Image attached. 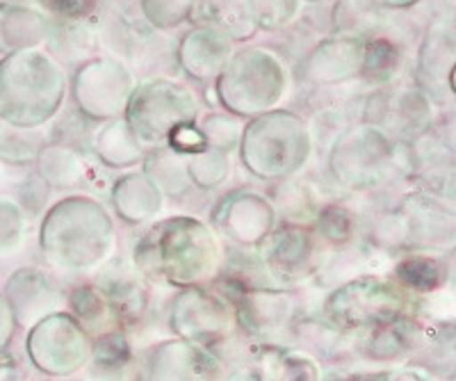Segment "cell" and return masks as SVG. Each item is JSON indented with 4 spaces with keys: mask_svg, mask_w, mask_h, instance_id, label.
<instances>
[{
    "mask_svg": "<svg viewBox=\"0 0 456 381\" xmlns=\"http://www.w3.org/2000/svg\"><path fill=\"white\" fill-rule=\"evenodd\" d=\"M183 69L194 78H213L231 60V39L215 28L199 26L183 37L178 48Z\"/></svg>",
    "mask_w": 456,
    "mask_h": 381,
    "instance_id": "52a82bcc",
    "label": "cell"
},
{
    "mask_svg": "<svg viewBox=\"0 0 456 381\" xmlns=\"http://www.w3.org/2000/svg\"><path fill=\"white\" fill-rule=\"evenodd\" d=\"M379 7H409L415 5L418 0H374Z\"/></svg>",
    "mask_w": 456,
    "mask_h": 381,
    "instance_id": "2e32d148",
    "label": "cell"
},
{
    "mask_svg": "<svg viewBox=\"0 0 456 381\" xmlns=\"http://www.w3.org/2000/svg\"><path fill=\"white\" fill-rule=\"evenodd\" d=\"M67 94V74L44 51L14 53L0 64V115L32 128L51 119Z\"/></svg>",
    "mask_w": 456,
    "mask_h": 381,
    "instance_id": "6da1fadb",
    "label": "cell"
},
{
    "mask_svg": "<svg viewBox=\"0 0 456 381\" xmlns=\"http://www.w3.org/2000/svg\"><path fill=\"white\" fill-rule=\"evenodd\" d=\"M363 69V42L338 37L320 44L306 62L308 78L317 83H340L354 78Z\"/></svg>",
    "mask_w": 456,
    "mask_h": 381,
    "instance_id": "ba28073f",
    "label": "cell"
},
{
    "mask_svg": "<svg viewBox=\"0 0 456 381\" xmlns=\"http://www.w3.org/2000/svg\"><path fill=\"white\" fill-rule=\"evenodd\" d=\"M370 119L384 128L399 133H413L425 128L431 119V103L418 89H390L374 96L370 103Z\"/></svg>",
    "mask_w": 456,
    "mask_h": 381,
    "instance_id": "8992f818",
    "label": "cell"
},
{
    "mask_svg": "<svg viewBox=\"0 0 456 381\" xmlns=\"http://www.w3.org/2000/svg\"><path fill=\"white\" fill-rule=\"evenodd\" d=\"M285 69L274 53L247 48L235 53L222 69L219 96L228 110L258 115L274 108L285 94Z\"/></svg>",
    "mask_w": 456,
    "mask_h": 381,
    "instance_id": "7a4b0ae2",
    "label": "cell"
},
{
    "mask_svg": "<svg viewBox=\"0 0 456 381\" xmlns=\"http://www.w3.org/2000/svg\"><path fill=\"white\" fill-rule=\"evenodd\" d=\"M256 28L276 30L295 19L299 0H249Z\"/></svg>",
    "mask_w": 456,
    "mask_h": 381,
    "instance_id": "8fae6325",
    "label": "cell"
},
{
    "mask_svg": "<svg viewBox=\"0 0 456 381\" xmlns=\"http://www.w3.org/2000/svg\"><path fill=\"white\" fill-rule=\"evenodd\" d=\"M199 103L190 89L169 80H153L133 89L126 115L128 126L146 140H162L178 126L192 124Z\"/></svg>",
    "mask_w": 456,
    "mask_h": 381,
    "instance_id": "3957f363",
    "label": "cell"
},
{
    "mask_svg": "<svg viewBox=\"0 0 456 381\" xmlns=\"http://www.w3.org/2000/svg\"><path fill=\"white\" fill-rule=\"evenodd\" d=\"M130 94H133V76L124 64L110 58L83 64L73 85V96L78 101L80 110L99 119L117 117L126 110Z\"/></svg>",
    "mask_w": 456,
    "mask_h": 381,
    "instance_id": "277c9868",
    "label": "cell"
},
{
    "mask_svg": "<svg viewBox=\"0 0 456 381\" xmlns=\"http://www.w3.org/2000/svg\"><path fill=\"white\" fill-rule=\"evenodd\" d=\"M201 133L206 137V142H217V147H233L235 140H238L242 131H240V124L235 119H228L224 115H213L206 119Z\"/></svg>",
    "mask_w": 456,
    "mask_h": 381,
    "instance_id": "4fadbf2b",
    "label": "cell"
},
{
    "mask_svg": "<svg viewBox=\"0 0 456 381\" xmlns=\"http://www.w3.org/2000/svg\"><path fill=\"white\" fill-rule=\"evenodd\" d=\"M454 69V37L445 23L431 28L429 37L420 51V80L425 92L431 96L443 94L447 89V78L452 80Z\"/></svg>",
    "mask_w": 456,
    "mask_h": 381,
    "instance_id": "30bf717a",
    "label": "cell"
},
{
    "mask_svg": "<svg viewBox=\"0 0 456 381\" xmlns=\"http://www.w3.org/2000/svg\"><path fill=\"white\" fill-rule=\"evenodd\" d=\"M308 151L306 128L299 117L290 112H270L256 119L244 133V158L265 160L272 158V165H281V160L304 158Z\"/></svg>",
    "mask_w": 456,
    "mask_h": 381,
    "instance_id": "5b68a950",
    "label": "cell"
},
{
    "mask_svg": "<svg viewBox=\"0 0 456 381\" xmlns=\"http://www.w3.org/2000/svg\"><path fill=\"white\" fill-rule=\"evenodd\" d=\"M190 16L199 26L224 32L228 39H247L258 30L249 0H194Z\"/></svg>",
    "mask_w": 456,
    "mask_h": 381,
    "instance_id": "9c48e42d",
    "label": "cell"
},
{
    "mask_svg": "<svg viewBox=\"0 0 456 381\" xmlns=\"http://www.w3.org/2000/svg\"><path fill=\"white\" fill-rule=\"evenodd\" d=\"M169 140H171V147L178 149V151H192V153L203 151L208 144L201 128H194L192 124L178 126L176 131H171Z\"/></svg>",
    "mask_w": 456,
    "mask_h": 381,
    "instance_id": "5bb4252c",
    "label": "cell"
},
{
    "mask_svg": "<svg viewBox=\"0 0 456 381\" xmlns=\"http://www.w3.org/2000/svg\"><path fill=\"white\" fill-rule=\"evenodd\" d=\"M46 5L53 14L69 19V21H80L92 14L96 0H46Z\"/></svg>",
    "mask_w": 456,
    "mask_h": 381,
    "instance_id": "9a60e30c",
    "label": "cell"
},
{
    "mask_svg": "<svg viewBox=\"0 0 456 381\" xmlns=\"http://www.w3.org/2000/svg\"><path fill=\"white\" fill-rule=\"evenodd\" d=\"M194 0H142L144 16L156 28H174L183 23L192 12Z\"/></svg>",
    "mask_w": 456,
    "mask_h": 381,
    "instance_id": "7c38bea8",
    "label": "cell"
}]
</instances>
